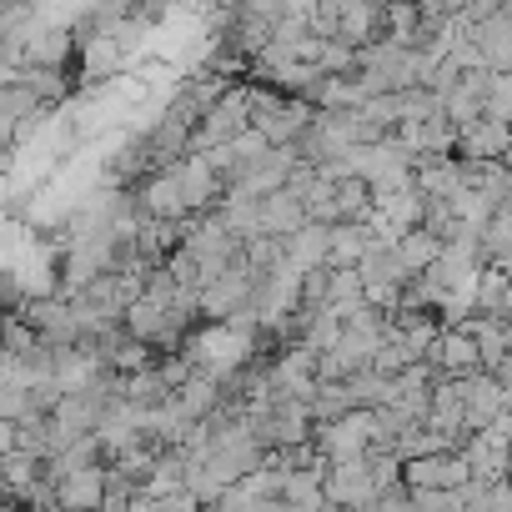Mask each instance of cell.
Returning <instances> with one entry per match:
<instances>
[{
    "label": "cell",
    "mask_w": 512,
    "mask_h": 512,
    "mask_svg": "<svg viewBox=\"0 0 512 512\" xmlns=\"http://www.w3.org/2000/svg\"><path fill=\"white\" fill-rule=\"evenodd\" d=\"M372 432H377V412L372 407H352L332 422H317V447L327 462H347V457H367L372 452Z\"/></svg>",
    "instance_id": "obj_1"
},
{
    "label": "cell",
    "mask_w": 512,
    "mask_h": 512,
    "mask_svg": "<svg viewBox=\"0 0 512 512\" xmlns=\"http://www.w3.org/2000/svg\"><path fill=\"white\" fill-rule=\"evenodd\" d=\"M246 126H251V86L236 81V86H231V91L201 116V126H196V136H191V151H211V146L241 136Z\"/></svg>",
    "instance_id": "obj_2"
},
{
    "label": "cell",
    "mask_w": 512,
    "mask_h": 512,
    "mask_svg": "<svg viewBox=\"0 0 512 512\" xmlns=\"http://www.w3.org/2000/svg\"><path fill=\"white\" fill-rule=\"evenodd\" d=\"M327 497H332V507H377L382 482H377L372 452L347 457V462H327Z\"/></svg>",
    "instance_id": "obj_3"
},
{
    "label": "cell",
    "mask_w": 512,
    "mask_h": 512,
    "mask_svg": "<svg viewBox=\"0 0 512 512\" xmlns=\"http://www.w3.org/2000/svg\"><path fill=\"white\" fill-rule=\"evenodd\" d=\"M176 166V176H181V196H186V206H191V216H201V211H216L221 206V196H226V176L216 171V161L206 156V151H186L181 161H171Z\"/></svg>",
    "instance_id": "obj_4"
},
{
    "label": "cell",
    "mask_w": 512,
    "mask_h": 512,
    "mask_svg": "<svg viewBox=\"0 0 512 512\" xmlns=\"http://www.w3.org/2000/svg\"><path fill=\"white\" fill-rule=\"evenodd\" d=\"M131 191H136V206H141L146 216H191V206H186V196H181V176H176V166H156V171H146Z\"/></svg>",
    "instance_id": "obj_5"
},
{
    "label": "cell",
    "mask_w": 512,
    "mask_h": 512,
    "mask_svg": "<svg viewBox=\"0 0 512 512\" xmlns=\"http://www.w3.org/2000/svg\"><path fill=\"white\" fill-rule=\"evenodd\" d=\"M507 146H512V121L477 116V121L457 126V156H467V161H502Z\"/></svg>",
    "instance_id": "obj_6"
},
{
    "label": "cell",
    "mask_w": 512,
    "mask_h": 512,
    "mask_svg": "<svg viewBox=\"0 0 512 512\" xmlns=\"http://www.w3.org/2000/svg\"><path fill=\"white\" fill-rule=\"evenodd\" d=\"M377 36H387V0H342V21H337V41L347 46H372Z\"/></svg>",
    "instance_id": "obj_7"
},
{
    "label": "cell",
    "mask_w": 512,
    "mask_h": 512,
    "mask_svg": "<svg viewBox=\"0 0 512 512\" xmlns=\"http://www.w3.org/2000/svg\"><path fill=\"white\" fill-rule=\"evenodd\" d=\"M307 221H312V206L302 201L297 186H282V191L262 196V236H292Z\"/></svg>",
    "instance_id": "obj_8"
},
{
    "label": "cell",
    "mask_w": 512,
    "mask_h": 512,
    "mask_svg": "<svg viewBox=\"0 0 512 512\" xmlns=\"http://www.w3.org/2000/svg\"><path fill=\"white\" fill-rule=\"evenodd\" d=\"M427 357L442 367V377H467V372L482 367V347H477V337L467 327H442V337H437V347Z\"/></svg>",
    "instance_id": "obj_9"
},
{
    "label": "cell",
    "mask_w": 512,
    "mask_h": 512,
    "mask_svg": "<svg viewBox=\"0 0 512 512\" xmlns=\"http://www.w3.org/2000/svg\"><path fill=\"white\" fill-rule=\"evenodd\" d=\"M397 131H402V141H407L417 156H452V151H457V121H452L447 111H437V116H427V121H402Z\"/></svg>",
    "instance_id": "obj_10"
},
{
    "label": "cell",
    "mask_w": 512,
    "mask_h": 512,
    "mask_svg": "<svg viewBox=\"0 0 512 512\" xmlns=\"http://www.w3.org/2000/svg\"><path fill=\"white\" fill-rule=\"evenodd\" d=\"M56 497H61V512H91V507H106V462H91L71 477L56 482Z\"/></svg>",
    "instance_id": "obj_11"
},
{
    "label": "cell",
    "mask_w": 512,
    "mask_h": 512,
    "mask_svg": "<svg viewBox=\"0 0 512 512\" xmlns=\"http://www.w3.org/2000/svg\"><path fill=\"white\" fill-rule=\"evenodd\" d=\"M472 41L482 46V61L492 71H512V6H502L497 16L472 26Z\"/></svg>",
    "instance_id": "obj_12"
},
{
    "label": "cell",
    "mask_w": 512,
    "mask_h": 512,
    "mask_svg": "<svg viewBox=\"0 0 512 512\" xmlns=\"http://www.w3.org/2000/svg\"><path fill=\"white\" fill-rule=\"evenodd\" d=\"M327 256H332V221H307V226H297L292 236H287V262H297L302 272H312V267H327Z\"/></svg>",
    "instance_id": "obj_13"
},
{
    "label": "cell",
    "mask_w": 512,
    "mask_h": 512,
    "mask_svg": "<svg viewBox=\"0 0 512 512\" xmlns=\"http://www.w3.org/2000/svg\"><path fill=\"white\" fill-rule=\"evenodd\" d=\"M392 246H397V256H402V267H407L412 277H422L432 262H442L447 236H442V231H432V226H407Z\"/></svg>",
    "instance_id": "obj_14"
},
{
    "label": "cell",
    "mask_w": 512,
    "mask_h": 512,
    "mask_svg": "<svg viewBox=\"0 0 512 512\" xmlns=\"http://www.w3.org/2000/svg\"><path fill=\"white\" fill-rule=\"evenodd\" d=\"M377 241L382 236H377L372 221H332V256H327V262L332 267H357Z\"/></svg>",
    "instance_id": "obj_15"
},
{
    "label": "cell",
    "mask_w": 512,
    "mask_h": 512,
    "mask_svg": "<svg viewBox=\"0 0 512 512\" xmlns=\"http://www.w3.org/2000/svg\"><path fill=\"white\" fill-rule=\"evenodd\" d=\"M282 502H287V507H302V512H322V507H332V497H327V462H317V467H297V472L287 477Z\"/></svg>",
    "instance_id": "obj_16"
},
{
    "label": "cell",
    "mask_w": 512,
    "mask_h": 512,
    "mask_svg": "<svg viewBox=\"0 0 512 512\" xmlns=\"http://www.w3.org/2000/svg\"><path fill=\"white\" fill-rule=\"evenodd\" d=\"M487 116L512 121V71H492V86H487Z\"/></svg>",
    "instance_id": "obj_17"
},
{
    "label": "cell",
    "mask_w": 512,
    "mask_h": 512,
    "mask_svg": "<svg viewBox=\"0 0 512 512\" xmlns=\"http://www.w3.org/2000/svg\"><path fill=\"white\" fill-rule=\"evenodd\" d=\"M482 241H487V256H492V251H502V246H512V201L492 211V221H487Z\"/></svg>",
    "instance_id": "obj_18"
},
{
    "label": "cell",
    "mask_w": 512,
    "mask_h": 512,
    "mask_svg": "<svg viewBox=\"0 0 512 512\" xmlns=\"http://www.w3.org/2000/svg\"><path fill=\"white\" fill-rule=\"evenodd\" d=\"M462 6H467V0H417L422 21H447V16H457Z\"/></svg>",
    "instance_id": "obj_19"
},
{
    "label": "cell",
    "mask_w": 512,
    "mask_h": 512,
    "mask_svg": "<svg viewBox=\"0 0 512 512\" xmlns=\"http://www.w3.org/2000/svg\"><path fill=\"white\" fill-rule=\"evenodd\" d=\"M497 377H502V397H507V407H512V357L497 367Z\"/></svg>",
    "instance_id": "obj_20"
},
{
    "label": "cell",
    "mask_w": 512,
    "mask_h": 512,
    "mask_svg": "<svg viewBox=\"0 0 512 512\" xmlns=\"http://www.w3.org/2000/svg\"><path fill=\"white\" fill-rule=\"evenodd\" d=\"M487 262H497V267H502V272L512 277V246H502V251H492V256H487Z\"/></svg>",
    "instance_id": "obj_21"
}]
</instances>
